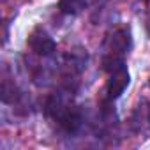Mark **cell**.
Listing matches in <instances>:
<instances>
[{
    "instance_id": "5",
    "label": "cell",
    "mask_w": 150,
    "mask_h": 150,
    "mask_svg": "<svg viewBox=\"0 0 150 150\" xmlns=\"http://www.w3.org/2000/svg\"><path fill=\"white\" fill-rule=\"evenodd\" d=\"M146 30H148V35H150V21H148V25H146Z\"/></svg>"
},
{
    "instance_id": "2",
    "label": "cell",
    "mask_w": 150,
    "mask_h": 150,
    "mask_svg": "<svg viewBox=\"0 0 150 150\" xmlns=\"http://www.w3.org/2000/svg\"><path fill=\"white\" fill-rule=\"evenodd\" d=\"M28 46H30V50H32L35 55H39V57H50V55H53V53L57 51L55 41H53L44 30H41V28H37V30H34V32L30 34V37H28Z\"/></svg>"
},
{
    "instance_id": "6",
    "label": "cell",
    "mask_w": 150,
    "mask_h": 150,
    "mask_svg": "<svg viewBox=\"0 0 150 150\" xmlns=\"http://www.w3.org/2000/svg\"><path fill=\"white\" fill-rule=\"evenodd\" d=\"M148 122H150V113H148Z\"/></svg>"
},
{
    "instance_id": "4",
    "label": "cell",
    "mask_w": 150,
    "mask_h": 150,
    "mask_svg": "<svg viewBox=\"0 0 150 150\" xmlns=\"http://www.w3.org/2000/svg\"><path fill=\"white\" fill-rule=\"evenodd\" d=\"M87 0H58V9L64 14H78L81 9H85Z\"/></svg>"
},
{
    "instance_id": "3",
    "label": "cell",
    "mask_w": 150,
    "mask_h": 150,
    "mask_svg": "<svg viewBox=\"0 0 150 150\" xmlns=\"http://www.w3.org/2000/svg\"><path fill=\"white\" fill-rule=\"evenodd\" d=\"M129 48H131V32H129L127 28H118V30L113 32V35L108 39L110 55H118V57H122L124 53H127Z\"/></svg>"
},
{
    "instance_id": "1",
    "label": "cell",
    "mask_w": 150,
    "mask_h": 150,
    "mask_svg": "<svg viewBox=\"0 0 150 150\" xmlns=\"http://www.w3.org/2000/svg\"><path fill=\"white\" fill-rule=\"evenodd\" d=\"M60 129L65 131L67 134H74V132H78L81 124H83V118H81V113L76 110V108H71V106H64L55 117H53Z\"/></svg>"
}]
</instances>
